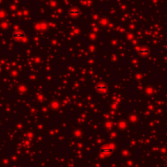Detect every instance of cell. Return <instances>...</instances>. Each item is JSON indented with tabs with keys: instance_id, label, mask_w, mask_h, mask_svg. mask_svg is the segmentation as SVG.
<instances>
[{
	"instance_id": "6da1fadb",
	"label": "cell",
	"mask_w": 167,
	"mask_h": 167,
	"mask_svg": "<svg viewBox=\"0 0 167 167\" xmlns=\"http://www.w3.org/2000/svg\"><path fill=\"white\" fill-rule=\"evenodd\" d=\"M79 13V12L78 10H75V9H72L71 11H70V14L71 16H76Z\"/></svg>"
}]
</instances>
